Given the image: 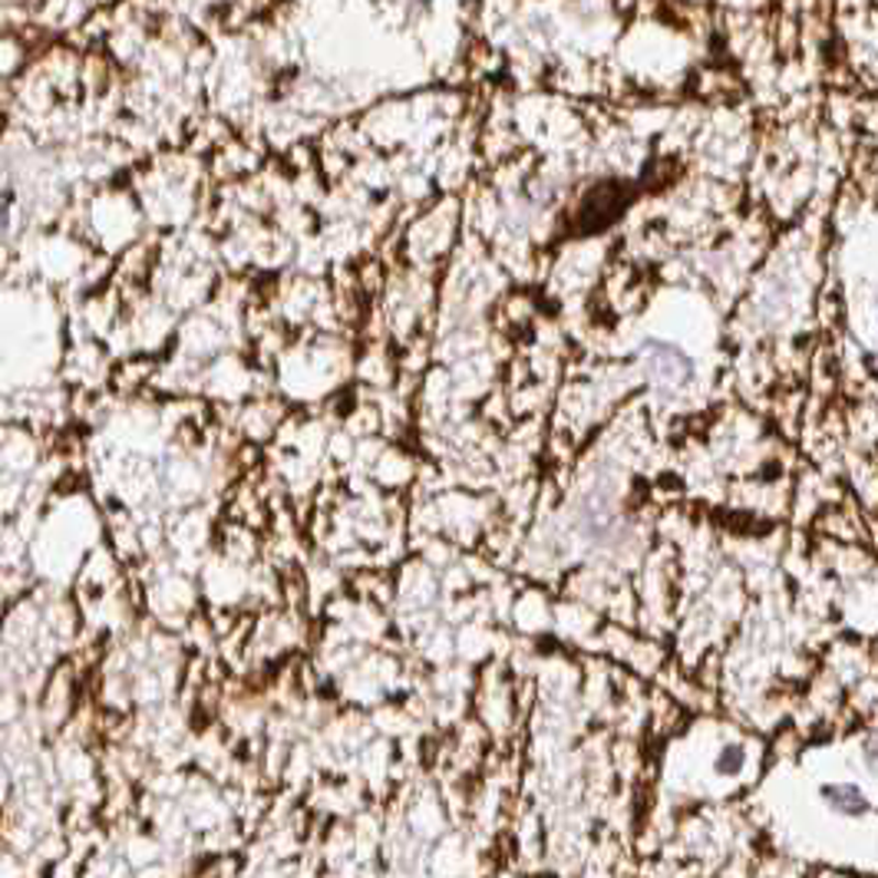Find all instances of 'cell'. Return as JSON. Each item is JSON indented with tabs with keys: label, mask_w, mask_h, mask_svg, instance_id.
Here are the masks:
<instances>
[{
	"label": "cell",
	"mask_w": 878,
	"mask_h": 878,
	"mask_svg": "<svg viewBox=\"0 0 878 878\" xmlns=\"http://www.w3.org/2000/svg\"><path fill=\"white\" fill-rule=\"evenodd\" d=\"M601 188H605V198H608L615 185H611V182H608V185H598V188H595V192H592V195L585 198L588 205H582V221H585V218H592V205H595V202L601 198ZM598 208H601V221L595 218V225H592V228H598V225H608V221H611V218H615V215L621 212V205H618V202H615V205H608V202H605V205H598Z\"/></svg>",
	"instance_id": "1"
}]
</instances>
